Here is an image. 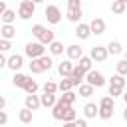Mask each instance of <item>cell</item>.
Here are the masks:
<instances>
[{"label": "cell", "mask_w": 127, "mask_h": 127, "mask_svg": "<svg viewBox=\"0 0 127 127\" xmlns=\"http://www.w3.org/2000/svg\"><path fill=\"white\" fill-rule=\"evenodd\" d=\"M32 36H34L40 44H44V46H50V44H54V42H56L54 32H52L50 28L42 26V24H34V26H32Z\"/></svg>", "instance_id": "obj_1"}, {"label": "cell", "mask_w": 127, "mask_h": 127, "mask_svg": "<svg viewBox=\"0 0 127 127\" xmlns=\"http://www.w3.org/2000/svg\"><path fill=\"white\" fill-rule=\"evenodd\" d=\"M24 54L30 58V60H40L46 56V46L40 44V42H28L24 46Z\"/></svg>", "instance_id": "obj_2"}, {"label": "cell", "mask_w": 127, "mask_h": 127, "mask_svg": "<svg viewBox=\"0 0 127 127\" xmlns=\"http://www.w3.org/2000/svg\"><path fill=\"white\" fill-rule=\"evenodd\" d=\"M36 12V2L32 0H22L20 6H18V18L20 20H30Z\"/></svg>", "instance_id": "obj_3"}, {"label": "cell", "mask_w": 127, "mask_h": 127, "mask_svg": "<svg viewBox=\"0 0 127 127\" xmlns=\"http://www.w3.org/2000/svg\"><path fill=\"white\" fill-rule=\"evenodd\" d=\"M44 14H46V18H48L50 24H60L62 22V10L56 4H48L46 10H44Z\"/></svg>", "instance_id": "obj_4"}, {"label": "cell", "mask_w": 127, "mask_h": 127, "mask_svg": "<svg viewBox=\"0 0 127 127\" xmlns=\"http://www.w3.org/2000/svg\"><path fill=\"white\" fill-rule=\"evenodd\" d=\"M85 83H89V85H93V87H103V85H105V75H103L101 71H97V69H91V71L85 75Z\"/></svg>", "instance_id": "obj_5"}, {"label": "cell", "mask_w": 127, "mask_h": 127, "mask_svg": "<svg viewBox=\"0 0 127 127\" xmlns=\"http://www.w3.org/2000/svg\"><path fill=\"white\" fill-rule=\"evenodd\" d=\"M107 56H109L107 46H93V48H91V52H89V58H91L93 62H105V60H107Z\"/></svg>", "instance_id": "obj_6"}, {"label": "cell", "mask_w": 127, "mask_h": 127, "mask_svg": "<svg viewBox=\"0 0 127 127\" xmlns=\"http://www.w3.org/2000/svg\"><path fill=\"white\" fill-rule=\"evenodd\" d=\"M73 69H75V65L71 64V60H64V62L58 64V73H60L64 79H65V77H71Z\"/></svg>", "instance_id": "obj_7"}, {"label": "cell", "mask_w": 127, "mask_h": 127, "mask_svg": "<svg viewBox=\"0 0 127 127\" xmlns=\"http://www.w3.org/2000/svg\"><path fill=\"white\" fill-rule=\"evenodd\" d=\"M89 28H91V34H93V36H101V34L105 32V20L99 18V16H95V18L89 22Z\"/></svg>", "instance_id": "obj_8"}, {"label": "cell", "mask_w": 127, "mask_h": 127, "mask_svg": "<svg viewBox=\"0 0 127 127\" xmlns=\"http://www.w3.org/2000/svg\"><path fill=\"white\" fill-rule=\"evenodd\" d=\"M24 65V56H20V54H12L10 58H8V69H12L14 73H18V69Z\"/></svg>", "instance_id": "obj_9"}, {"label": "cell", "mask_w": 127, "mask_h": 127, "mask_svg": "<svg viewBox=\"0 0 127 127\" xmlns=\"http://www.w3.org/2000/svg\"><path fill=\"white\" fill-rule=\"evenodd\" d=\"M24 107L30 109V111L40 109V107H42V99H40V95H26V97H24Z\"/></svg>", "instance_id": "obj_10"}, {"label": "cell", "mask_w": 127, "mask_h": 127, "mask_svg": "<svg viewBox=\"0 0 127 127\" xmlns=\"http://www.w3.org/2000/svg\"><path fill=\"white\" fill-rule=\"evenodd\" d=\"M65 54H67V60H71V62H73V60H77V62H79V60L83 58V50H81L77 44L67 46V48H65Z\"/></svg>", "instance_id": "obj_11"}, {"label": "cell", "mask_w": 127, "mask_h": 127, "mask_svg": "<svg viewBox=\"0 0 127 127\" xmlns=\"http://www.w3.org/2000/svg\"><path fill=\"white\" fill-rule=\"evenodd\" d=\"M75 36H77L79 40H87L89 36H93V34H91V28H89V24H85V22L77 24V26H75Z\"/></svg>", "instance_id": "obj_12"}, {"label": "cell", "mask_w": 127, "mask_h": 127, "mask_svg": "<svg viewBox=\"0 0 127 127\" xmlns=\"http://www.w3.org/2000/svg\"><path fill=\"white\" fill-rule=\"evenodd\" d=\"M81 16H83L81 8H67V14H65V18H67L69 22H73L75 26H77V24H81Z\"/></svg>", "instance_id": "obj_13"}, {"label": "cell", "mask_w": 127, "mask_h": 127, "mask_svg": "<svg viewBox=\"0 0 127 127\" xmlns=\"http://www.w3.org/2000/svg\"><path fill=\"white\" fill-rule=\"evenodd\" d=\"M85 71L81 69V67H77L75 65V69H73V73H71V81H73V87H79L81 83H85Z\"/></svg>", "instance_id": "obj_14"}, {"label": "cell", "mask_w": 127, "mask_h": 127, "mask_svg": "<svg viewBox=\"0 0 127 127\" xmlns=\"http://www.w3.org/2000/svg\"><path fill=\"white\" fill-rule=\"evenodd\" d=\"M75 99H77V93H75V91H67V93H62L58 101H60L62 105H65V107H73Z\"/></svg>", "instance_id": "obj_15"}, {"label": "cell", "mask_w": 127, "mask_h": 127, "mask_svg": "<svg viewBox=\"0 0 127 127\" xmlns=\"http://www.w3.org/2000/svg\"><path fill=\"white\" fill-rule=\"evenodd\" d=\"M40 99H42V107H50V109H54L60 97H58V95H54V93H42V95H40Z\"/></svg>", "instance_id": "obj_16"}, {"label": "cell", "mask_w": 127, "mask_h": 127, "mask_svg": "<svg viewBox=\"0 0 127 127\" xmlns=\"http://www.w3.org/2000/svg\"><path fill=\"white\" fill-rule=\"evenodd\" d=\"M0 36H2V40H12V38H16V28L10 26V24H2L0 26Z\"/></svg>", "instance_id": "obj_17"}, {"label": "cell", "mask_w": 127, "mask_h": 127, "mask_svg": "<svg viewBox=\"0 0 127 127\" xmlns=\"http://www.w3.org/2000/svg\"><path fill=\"white\" fill-rule=\"evenodd\" d=\"M83 115H85V119H93L95 115L99 117V105H95V103H85V105H83Z\"/></svg>", "instance_id": "obj_18"}, {"label": "cell", "mask_w": 127, "mask_h": 127, "mask_svg": "<svg viewBox=\"0 0 127 127\" xmlns=\"http://www.w3.org/2000/svg\"><path fill=\"white\" fill-rule=\"evenodd\" d=\"M30 79H32L30 75H26V73H20V71H18V73H14V77H12V83H14L16 87H22V89H24V87H26V83H28Z\"/></svg>", "instance_id": "obj_19"}, {"label": "cell", "mask_w": 127, "mask_h": 127, "mask_svg": "<svg viewBox=\"0 0 127 127\" xmlns=\"http://www.w3.org/2000/svg\"><path fill=\"white\" fill-rule=\"evenodd\" d=\"M99 109H109V111H113V109H115V99H113L111 95H103V97L99 99Z\"/></svg>", "instance_id": "obj_20"}, {"label": "cell", "mask_w": 127, "mask_h": 127, "mask_svg": "<svg viewBox=\"0 0 127 127\" xmlns=\"http://www.w3.org/2000/svg\"><path fill=\"white\" fill-rule=\"evenodd\" d=\"M125 10H127V0H115V2L111 4V12H113V14H117V16H119V14H123Z\"/></svg>", "instance_id": "obj_21"}, {"label": "cell", "mask_w": 127, "mask_h": 127, "mask_svg": "<svg viewBox=\"0 0 127 127\" xmlns=\"http://www.w3.org/2000/svg\"><path fill=\"white\" fill-rule=\"evenodd\" d=\"M64 115H65V105H62L60 101L56 103V107L52 109V117L58 119V121H64Z\"/></svg>", "instance_id": "obj_22"}, {"label": "cell", "mask_w": 127, "mask_h": 127, "mask_svg": "<svg viewBox=\"0 0 127 127\" xmlns=\"http://www.w3.org/2000/svg\"><path fill=\"white\" fill-rule=\"evenodd\" d=\"M107 52H109L111 56H119V54L123 52V46H121V42H117V40L109 42V44H107Z\"/></svg>", "instance_id": "obj_23"}, {"label": "cell", "mask_w": 127, "mask_h": 127, "mask_svg": "<svg viewBox=\"0 0 127 127\" xmlns=\"http://www.w3.org/2000/svg\"><path fill=\"white\" fill-rule=\"evenodd\" d=\"M91 64H93V60H91L89 56H83V58H81V60L77 62V67H81V69H83L85 73H89V71L93 69V67H91Z\"/></svg>", "instance_id": "obj_24"}, {"label": "cell", "mask_w": 127, "mask_h": 127, "mask_svg": "<svg viewBox=\"0 0 127 127\" xmlns=\"http://www.w3.org/2000/svg\"><path fill=\"white\" fill-rule=\"evenodd\" d=\"M93 91H95V87H93V85H89V83H81V85H79L77 95H79V97H91V95H93Z\"/></svg>", "instance_id": "obj_25"}, {"label": "cell", "mask_w": 127, "mask_h": 127, "mask_svg": "<svg viewBox=\"0 0 127 127\" xmlns=\"http://www.w3.org/2000/svg\"><path fill=\"white\" fill-rule=\"evenodd\" d=\"M18 119L22 121V123H32V119H34V111H30V109H20L18 111Z\"/></svg>", "instance_id": "obj_26"}, {"label": "cell", "mask_w": 127, "mask_h": 127, "mask_svg": "<svg viewBox=\"0 0 127 127\" xmlns=\"http://www.w3.org/2000/svg\"><path fill=\"white\" fill-rule=\"evenodd\" d=\"M48 50H50V54H52V56H62L65 48H64V44H62V42H58V40H56L54 44H50V46H48Z\"/></svg>", "instance_id": "obj_27"}, {"label": "cell", "mask_w": 127, "mask_h": 127, "mask_svg": "<svg viewBox=\"0 0 127 127\" xmlns=\"http://www.w3.org/2000/svg\"><path fill=\"white\" fill-rule=\"evenodd\" d=\"M109 85H113V87H123V89H125V85H127V79H125L123 75L115 73V75H111V81H109Z\"/></svg>", "instance_id": "obj_28"}, {"label": "cell", "mask_w": 127, "mask_h": 127, "mask_svg": "<svg viewBox=\"0 0 127 127\" xmlns=\"http://www.w3.org/2000/svg\"><path fill=\"white\" fill-rule=\"evenodd\" d=\"M58 85H60V93H67V91H73V81H71V77H65V79H62Z\"/></svg>", "instance_id": "obj_29"}, {"label": "cell", "mask_w": 127, "mask_h": 127, "mask_svg": "<svg viewBox=\"0 0 127 127\" xmlns=\"http://www.w3.org/2000/svg\"><path fill=\"white\" fill-rule=\"evenodd\" d=\"M42 91H44V93H54V95H56V93L60 91V85H58L56 81H50V79H48V81L42 85Z\"/></svg>", "instance_id": "obj_30"}, {"label": "cell", "mask_w": 127, "mask_h": 127, "mask_svg": "<svg viewBox=\"0 0 127 127\" xmlns=\"http://www.w3.org/2000/svg\"><path fill=\"white\" fill-rule=\"evenodd\" d=\"M38 89H40V85H38V81H36V79H30V81L26 83V87H24L26 95H36V93H38Z\"/></svg>", "instance_id": "obj_31"}, {"label": "cell", "mask_w": 127, "mask_h": 127, "mask_svg": "<svg viewBox=\"0 0 127 127\" xmlns=\"http://www.w3.org/2000/svg\"><path fill=\"white\" fill-rule=\"evenodd\" d=\"M0 20H2V24H10V26H14V20H16V12L8 8V10L4 12V16H2Z\"/></svg>", "instance_id": "obj_32"}, {"label": "cell", "mask_w": 127, "mask_h": 127, "mask_svg": "<svg viewBox=\"0 0 127 127\" xmlns=\"http://www.w3.org/2000/svg\"><path fill=\"white\" fill-rule=\"evenodd\" d=\"M30 71L32 73H44V67H42V64H40V60H30Z\"/></svg>", "instance_id": "obj_33"}, {"label": "cell", "mask_w": 127, "mask_h": 127, "mask_svg": "<svg viewBox=\"0 0 127 127\" xmlns=\"http://www.w3.org/2000/svg\"><path fill=\"white\" fill-rule=\"evenodd\" d=\"M115 71H117L119 75L127 77V60H119V62H117V65H115Z\"/></svg>", "instance_id": "obj_34"}, {"label": "cell", "mask_w": 127, "mask_h": 127, "mask_svg": "<svg viewBox=\"0 0 127 127\" xmlns=\"http://www.w3.org/2000/svg\"><path fill=\"white\" fill-rule=\"evenodd\" d=\"M40 64H42L44 71H50L54 65V60H52V56H44V58H40Z\"/></svg>", "instance_id": "obj_35"}, {"label": "cell", "mask_w": 127, "mask_h": 127, "mask_svg": "<svg viewBox=\"0 0 127 127\" xmlns=\"http://www.w3.org/2000/svg\"><path fill=\"white\" fill-rule=\"evenodd\" d=\"M123 93H125L123 87H113V85H109V93H107V95H111L113 99H115V97H123Z\"/></svg>", "instance_id": "obj_36"}, {"label": "cell", "mask_w": 127, "mask_h": 127, "mask_svg": "<svg viewBox=\"0 0 127 127\" xmlns=\"http://www.w3.org/2000/svg\"><path fill=\"white\" fill-rule=\"evenodd\" d=\"M10 48H12V42H10V40H0V52H2V54L10 52Z\"/></svg>", "instance_id": "obj_37"}, {"label": "cell", "mask_w": 127, "mask_h": 127, "mask_svg": "<svg viewBox=\"0 0 127 127\" xmlns=\"http://www.w3.org/2000/svg\"><path fill=\"white\" fill-rule=\"evenodd\" d=\"M99 117L107 121V119H111V117H113V111H109V109H99Z\"/></svg>", "instance_id": "obj_38"}, {"label": "cell", "mask_w": 127, "mask_h": 127, "mask_svg": "<svg viewBox=\"0 0 127 127\" xmlns=\"http://www.w3.org/2000/svg\"><path fill=\"white\" fill-rule=\"evenodd\" d=\"M67 8H81V0H67Z\"/></svg>", "instance_id": "obj_39"}, {"label": "cell", "mask_w": 127, "mask_h": 127, "mask_svg": "<svg viewBox=\"0 0 127 127\" xmlns=\"http://www.w3.org/2000/svg\"><path fill=\"white\" fill-rule=\"evenodd\" d=\"M6 123H8V113L0 111V125H6Z\"/></svg>", "instance_id": "obj_40"}, {"label": "cell", "mask_w": 127, "mask_h": 127, "mask_svg": "<svg viewBox=\"0 0 127 127\" xmlns=\"http://www.w3.org/2000/svg\"><path fill=\"white\" fill-rule=\"evenodd\" d=\"M0 65H2V67H8V58H6V54H0Z\"/></svg>", "instance_id": "obj_41"}, {"label": "cell", "mask_w": 127, "mask_h": 127, "mask_svg": "<svg viewBox=\"0 0 127 127\" xmlns=\"http://www.w3.org/2000/svg\"><path fill=\"white\" fill-rule=\"evenodd\" d=\"M75 127H87V121H85V119H79V117H77V119H75Z\"/></svg>", "instance_id": "obj_42"}, {"label": "cell", "mask_w": 127, "mask_h": 127, "mask_svg": "<svg viewBox=\"0 0 127 127\" xmlns=\"http://www.w3.org/2000/svg\"><path fill=\"white\" fill-rule=\"evenodd\" d=\"M0 111H6V97H0Z\"/></svg>", "instance_id": "obj_43"}, {"label": "cell", "mask_w": 127, "mask_h": 127, "mask_svg": "<svg viewBox=\"0 0 127 127\" xmlns=\"http://www.w3.org/2000/svg\"><path fill=\"white\" fill-rule=\"evenodd\" d=\"M64 127H75V121L73 123H64Z\"/></svg>", "instance_id": "obj_44"}, {"label": "cell", "mask_w": 127, "mask_h": 127, "mask_svg": "<svg viewBox=\"0 0 127 127\" xmlns=\"http://www.w3.org/2000/svg\"><path fill=\"white\" fill-rule=\"evenodd\" d=\"M123 119L127 121V105H125V109H123Z\"/></svg>", "instance_id": "obj_45"}, {"label": "cell", "mask_w": 127, "mask_h": 127, "mask_svg": "<svg viewBox=\"0 0 127 127\" xmlns=\"http://www.w3.org/2000/svg\"><path fill=\"white\" fill-rule=\"evenodd\" d=\"M123 101H125V105H127V91L123 93Z\"/></svg>", "instance_id": "obj_46"}, {"label": "cell", "mask_w": 127, "mask_h": 127, "mask_svg": "<svg viewBox=\"0 0 127 127\" xmlns=\"http://www.w3.org/2000/svg\"><path fill=\"white\" fill-rule=\"evenodd\" d=\"M123 60H127V50H125V56H123Z\"/></svg>", "instance_id": "obj_47"}, {"label": "cell", "mask_w": 127, "mask_h": 127, "mask_svg": "<svg viewBox=\"0 0 127 127\" xmlns=\"http://www.w3.org/2000/svg\"><path fill=\"white\" fill-rule=\"evenodd\" d=\"M125 79H127V77H125Z\"/></svg>", "instance_id": "obj_48"}]
</instances>
